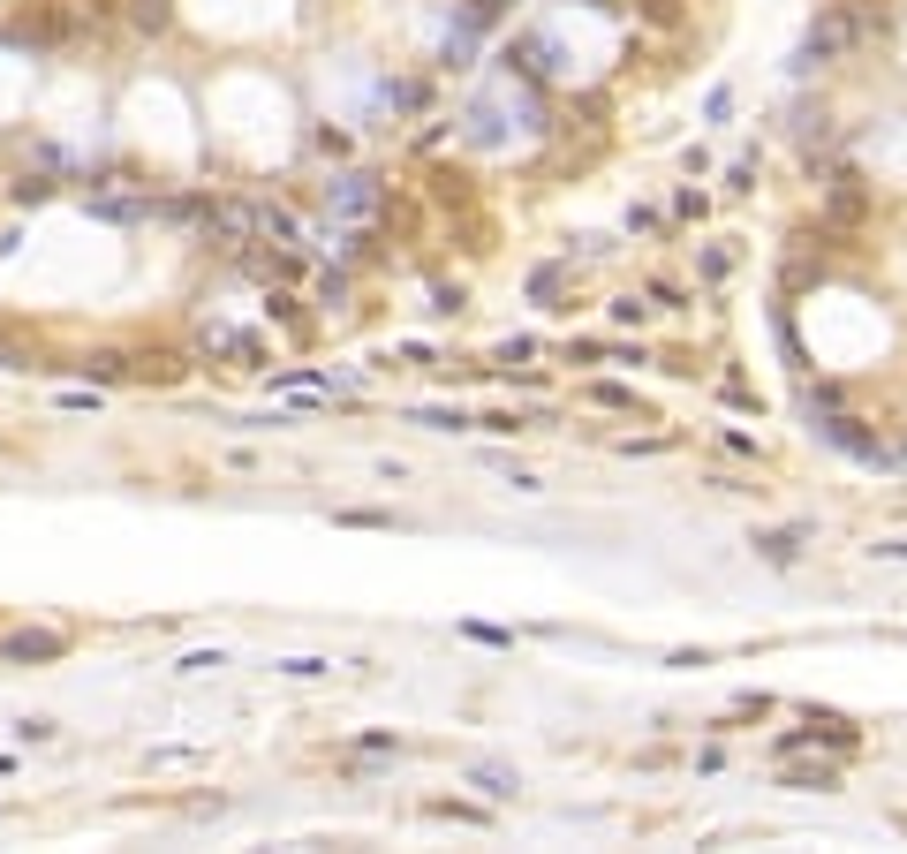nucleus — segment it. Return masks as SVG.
<instances>
[{
	"mask_svg": "<svg viewBox=\"0 0 907 854\" xmlns=\"http://www.w3.org/2000/svg\"><path fill=\"white\" fill-rule=\"evenodd\" d=\"M703 273L726 280V273H734V250H726V242H719V250H703Z\"/></svg>",
	"mask_w": 907,
	"mask_h": 854,
	"instance_id": "nucleus-9",
	"label": "nucleus"
},
{
	"mask_svg": "<svg viewBox=\"0 0 907 854\" xmlns=\"http://www.w3.org/2000/svg\"><path fill=\"white\" fill-rule=\"evenodd\" d=\"M560 288H567V273H560V265H537V273H530V295H537L545 310H560Z\"/></svg>",
	"mask_w": 907,
	"mask_h": 854,
	"instance_id": "nucleus-6",
	"label": "nucleus"
},
{
	"mask_svg": "<svg viewBox=\"0 0 907 854\" xmlns=\"http://www.w3.org/2000/svg\"><path fill=\"white\" fill-rule=\"evenodd\" d=\"M469 779H477V794H484V802H514V786H522L507 764H469Z\"/></svg>",
	"mask_w": 907,
	"mask_h": 854,
	"instance_id": "nucleus-4",
	"label": "nucleus"
},
{
	"mask_svg": "<svg viewBox=\"0 0 907 854\" xmlns=\"http://www.w3.org/2000/svg\"><path fill=\"white\" fill-rule=\"evenodd\" d=\"M870 560H900V567H907V537H877Z\"/></svg>",
	"mask_w": 907,
	"mask_h": 854,
	"instance_id": "nucleus-11",
	"label": "nucleus"
},
{
	"mask_svg": "<svg viewBox=\"0 0 907 854\" xmlns=\"http://www.w3.org/2000/svg\"><path fill=\"white\" fill-rule=\"evenodd\" d=\"M892 462H907V446H900V454H892Z\"/></svg>",
	"mask_w": 907,
	"mask_h": 854,
	"instance_id": "nucleus-12",
	"label": "nucleus"
},
{
	"mask_svg": "<svg viewBox=\"0 0 907 854\" xmlns=\"http://www.w3.org/2000/svg\"><path fill=\"white\" fill-rule=\"evenodd\" d=\"M280 673H295V681H318V673H333V666H326V658H288Z\"/></svg>",
	"mask_w": 907,
	"mask_h": 854,
	"instance_id": "nucleus-10",
	"label": "nucleus"
},
{
	"mask_svg": "<svg viewBox=\"0 0 907 854\" xmlns=\"http://www.w3.org/2000/svg\"><path fill=\"white\" fill-rule=\"evenodd\" d=\"M809 431H817L832 454H847V462H862V469H892V446L877 439V431H862V416H847V409H832V416H809Z\"/></svg>",
	"mask_w": 907,
	"mask_h": 854,
	"instance_id": "nucleus-1",
	"label": "nucleus"
},
{
	"mask_svg": "<svg viewBox=\"0 0 907 854\" xmlns=\"http://www.w3.org/2000/svg\"><path fill=\"white\" fill-rule=\"evenodd\" d=\"M787 786H817V794H824V786H839V771H824V764L817 771H787Z\"/></svg>",
	"mask_w": 907,
	"mask_h": 854,
	"instance_id": "nucleus-8",
	"label": "nucleus"
},
{
	"mask_svg": "<svg viewBox=\"0 0 907 854\" xmlns=\"http://www.w3.org/2000/svg\"><path fill=\"white\" fill-rule=\"evenodd\" d=\"M326 205L341 212V220H371V212H378V182H371V174H333Z\"/></svg>",
	"mask_w": 907,
	"mask_h": 854,
	"instance_id": "nucleus-2",
	"label": "nucleus"
},
{
	"mask_svg": "<svg viewBox=\"0 0 907 854\" xmlns=\"http://www.w3.org/2000/svg\"><path fill=\"white\" fill-rule=\"evenodd\" d=\"M8 658H61V635H8Z\"/></svg>",
	"mask_w": 907,
	"mask_h": 854,
	"instance_id": "nucleus-5",
	"label": "nucleus"
},
{
	"mask_svg": "<svg viewBox=\"0 0 907 854\" xmlns=\"http://www.w3.org/2000/svg\"><path fill=\"white\" fill-rule=\"evenodd\" d=\"M749 545H756V560H771V567H794V560H802V530H756Z\"/></svg>",
	"mask_w": 907,
	"mask_h": 854,
	"instance_id": "nucleus-3",
	"label": "nucleus"
},
{
	"mask_svg": "<svg viewBox=\"0 0 907 854\" xmlns=\"http://www.w3.org/2000/svg\"><path fill=\"white\" fill-rule=\"evenodd\" d=\"M416 424H424V431H477V416H462V409H416Z\"/></svg>",
	"mask_w": 907,
	"mask_h": 854,
	"instance_id": "nucleus-7",
	"label": "nucleus"
}]
</instances>
